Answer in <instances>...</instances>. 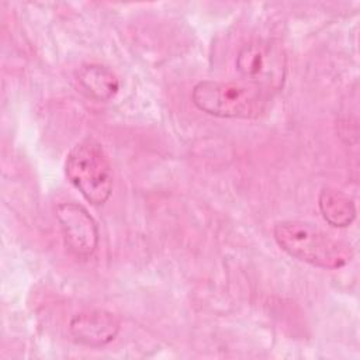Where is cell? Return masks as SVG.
I'll return each mask as SVG.
<instances>
[{
    "label": "cell",
    "instance_id": "obj_8",
    "mask_svg": "<svg viewBox=\"0 0 360 360\" xmlns=\"http://www.w3.org/2000/svg\"><path fill=\"white\" fill-rule=\"evenodd\" d=\"M318 207L323 219L335 228H346L356 219L354 201L340 190L323 187L318 197Z\"/></svg>",
    "mask_w": 360,
    "mask_h": 360
},
{
    "label": "cell",
    "instance_id": "obj_5",
    "mask_svg": "<svg viewBox=\"0 0 360 360\" xmlns=\"http://www.w3.org/2000/svg\"><path fill=\"white\" fill-rule=\"evenodd\" d=\"M55 212L68 250L79 259L90 257L98 246V226L94 218L76 202H60Z\"/></svg>",
    "mask_w": 360,
    "mask_h": 360
},
{
    "label": "cell",
    "instance_id": "obj_4",
    "mask_svg": "<svg viewBox=\"0 0 360 360\" xmlns=\"http://www.w3.org/2000/svg\"><path fill=\"white\" fill-rule=\"evenodd\" d=\"M236 70L249 83L266 93L278 91L285 80L287 60L280 45L253 39L245 44L236 55Z\"/></svg>",
    "mask_w": 360,
    "mask_h": 360
},
{
    "label": "cell",
    "instance_id": "obj_3",
    "mask_svg": "<svg viewBox=\"0 0 360 360\" xmlns=\"http://www.w3.org/2000/svg\"><path fill=\"white\" fill-rule=\"evenodd\" d=\"M65 173L69 181L93 205H103L112 191V169L108 156L93 138L76 143L66 156Z\"/></svg>",
    "mask_w": 360,
    "mask_h": 360
},
{
    "label": "cell",
    "instance_id": "obj_7",
    "mask_svg": "<svg viewBox=\"0 0 360 360\" xmlns=\"http://www.w3.org/2000/svg\"><path fill=\"white\" fill-rule=\"evenodd\" d=\"M77 80L80 87L97 101L111 100L120 90L117 75L100 63L83 65L77 70Z\"/></svg>",
    "mask_w": 360,
    "mask_h": 360
},
{
    "label": "cell",
    "instance_id": "obj_6",
    "mask_svg": "<svg viewBox=\"0 0 360 360\" xmlns=\"http://www.w3.org/2000/svg\"><path fill=\"white\" fill-rule=\"evenodd\" d=\"M121 329V319L107 309H87L72 316L69 330L82 345L101 347L115 339Z\"/></svg>",
    "mask_w": 360,
    "mask_h": 360
},
{
    "label": "cell",
    "instance_id": "obj_2",
    "mask_svg": "<svg viewBox=\"0 0 360 360\" xmlns=\"http://www.w3.org/2000/svg\"><path fill=\"white\" fill-rule=\"evenodd\" d=\"M270 94L253 84L202 80L191 90L193 104L218 118H256L267 105Z\"/></svg>",
    "mask_w": 360,
    "mask_h": 360
},
{
    "label": "cell",
    "instance_id": "obj_1",
    "mask_svg": "<svg viewBox=\"0 0 360 360\" xmlns=\"http://www.w3.org/2000/svg\"><path fill=\"white\" fill-rule=\"evenodd\" d=\"M277 245L291 257L321 269H340L353 257L350 245L332 238L318 226L298 221H280L273 228Z\"/></svg>",
    "mask_w": 360,
    "mask_h": 360
}]
</instances>
